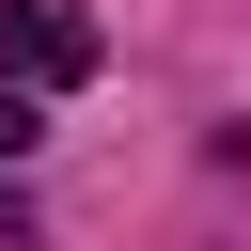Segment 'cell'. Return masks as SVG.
Instances as JSON below:
<instances>
[{
  "label": "cell",
  "instance_id": "7a4b0ae2",
  "mask_svg": "<svg viewBox=\"0 0 251 251\" xmlns=\"http://www.w3.org/2000/svg\"><path fill=\"white\" fill-rule=\"evenodd\" d=\"M31 141H47V94H31V78H16V94H0V173H16V157H31Z\"/></svg>",
  "mask_w": 251,
  "mask_h": 251
},
{
  "label": "cell",
  "instance_id": "6da1fadb",
  "mask_svg": "<svg viewBox=\"0 0 251 251\" xmlns=\"http://www.w3.org/2000/svg\"><path fill=\"white\" fill-rule=\"evenodd\" d=\"M0 63L47 94V78H94V16L78 0H0Z\"/></svg>",
  "mask_w": 251,
  "mask_h": 251
}]
</instances>
